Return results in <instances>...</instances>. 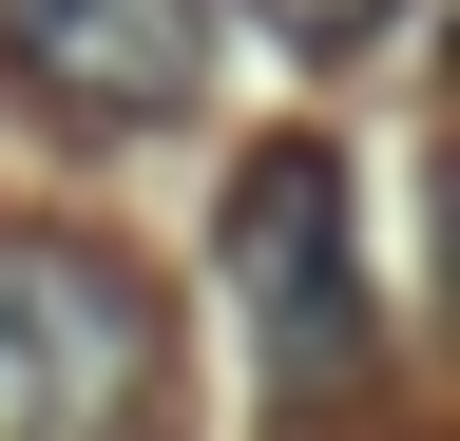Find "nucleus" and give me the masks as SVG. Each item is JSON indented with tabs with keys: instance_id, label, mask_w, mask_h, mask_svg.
Masks as SVG:
<instances>
[{
	"instance_id": "obj_3",
	"label": "nucleus",
	"mask_w": 460,
	"mask_h": 441,
	"mask_svg": "<svg viewBox=\"0 0 460 441\" xmlns=\"http://www.w3.org/2000/svg\"><path fill=\"white\" fill-rule=\"evenodd\" d=\"M0 77L77 135H154L211 96V0H0Z\"/></svg>"
},
{
	"instance_id": "obj_4",
	"label": "nucleus",
	"mask_w": 460,
	"mask_h": 441,
	"mask_svg": "<svg viewBox=\"0 0 460 441\" xmlns=\"http://www.w3.org/2000/svg\"><path fill=\"white\" fill-rule=\"evenodd\" d=\"M250 20H269V39H307V58H365L402 0H250Z\"/></svg>"
},
{
	"instance_id": "obj_1",
	"label": "nucleus",
	"mask_w": 460,
	"mask_h": 441,
	"mask_svg": "<svg viewBox=\"0 0 460 441\" xmlns=\"http://www.w3.org/2000/svg\"><path fill=\"white\" fill-rule=\"evenodd\" d=\"M211 250H230V307H250L269 403H345V384H365V346H384V307H365V211H345V154H326V135H269L250 173H230Z\"/></svg>"
},
{
	"instance_id": "obj_2",
	"label": "nucleus",
	"mask_w": 460,
	"mask_h": 441,
	"mask_svg": "<svg viewBox=\"0 0 460 441\" xmlns=\"http://www.w3.org/2000/svg\"><path fill=\"white\" fill-rule=\"evenodd\" d=\"M154 403H172L154 288L77 231H0V441H154Z\"/></svg>"
}]
</instances>
